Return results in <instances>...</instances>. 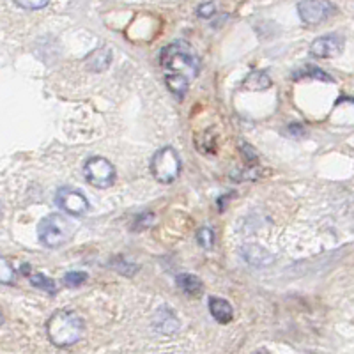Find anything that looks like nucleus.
Segmentation results:
<instances>
[{"instance_id":"12","label":"nucleus","mask_w":354,"mask_h":354,"mask_svg":"<svg viewBox=\"0 0 354 354\" xmlns=\"http://www.w3.org/2000/svg\"><path fill=\"white\" fill-rule=\"evenodd\" d=\"M246 91H266L271 87V78L264 71H252L243 82Z\"/></svg>"},{"instance_id":"4","label":"nucleus","mask_w":354,"mask_h":354,"mask_svg":"<svg viewBox=\"0 0 354 354\" xmlns=\"http://www.w3.org/2000/svg\"><path fill=\"white\" fill-rule=\"evenodd\" d=\"M151 170H153V176L163 185L176 181L179 172H181V160L177 156L176 149L163 147V149L158 151L151 161Z\"/></svg>"},{"instance_id":"13","label":"nucleus","mask_w":354,"mask_h":354,"mask_svg":"<svg viewBox=\"0 0 354 354\" xmlns=\"http://www.w3.org/2000/svg\"><path fill=\"white\" fill-rule=\"evenodd\" d=\"M177 287L183 290V292L189 294V296H195L202 290V282L198 280L195 274H189V273H183L177 277Z\"/></svg>"},{"instance_id":"11","label":"nucleus","mask_w":354,"mask_h":354,"mask_svg":"<svg viewBox=\"0 0 354 354\" xmlns=\"http://www.w3.org/2000/svg\"><path fill=\"white\" fill-rule=\"evenodd\" d=\"M154 328L160 333L170 335L179 328V322H177L176 315L169 308H160L156 312V317H154Z\"/></svg>"},{"instance_id":"3","label":"nucleus","mask_w":354,"mask_h":354,"mask_svg":"<svg viewBox=\"0 0 354 354\" xmlns=\"http://www.w3.org/2000/svg\"><path fill=\"white\" fill-rule=\"evenodd\" d=\"M37 234H39V241L46 248H59L71 239L73 227L68 218L62 214H48L39 221Z\"/></svg>"},{"instance_id":"21","label":"nucleus","mask_w":354,"mask_h":354,"mask_svg":"<svg viewBox=\"0 0 354 354\" xmlns=\"http://www.w3.org/2000/svg\"><path fill=\"white\" fill-rule=\"evenodd\" d=\"M11 274H15V270H12V268L8 264V262L2 261V277H0L2 283H9V282H11Z\"/></svg>"},{"instance_id":"1","label":"nucleus","mask_w":354,"mask_h":354,"mask_svg":"<svg viewBox=\"0 0 354 354\" xmlns=\"http://www.w3.org/2000/svg\"><path fill=\"white\" fill-rule=\"evenodd\" d=\"M161 68L169 88L177 97L186 94L189 82L198 75V57L185 41H176L161 50Z\"/></svg>"},{"instance_id":"18","label":"nucleus","mask_w":354,"mask_h":354,"mask_svg":"<svg viewBox=\"0 0 354 354\" xmlns=\"http://www.w3.org/2000/svg\"><path fill=\"white\" fill-rule=\"evenodd\" d=\"M85 280H87V274L82 271H69L64 277V283L68 287H80L82 283H85Z\"/></svg>"},{"instance_id":"5","label":"nucleus","mask_w":354,"mask_h":354,"mask_svg":"<svg viewBox=\"0 0 354 354\" xmlns=\"http://www.w3.org/2000/svg\"><path fill=\"white\" fill-rule=\"evenodd\" d=\"M84 176L96 188H110L115 181V169L105 158H91L85 161Z\"/></svg>"},{"instance_id":"2","label":"nucleus","mask_w":354,"mask_h":354,"mask_svg":"<svg viewBox=\"0 0 354 354\" xmlns=\"http://www.w3.org/2000/svg\"><path fill=\"white\" fill-rule=\"evenodd\" d=\"M85 324L80 315L71 310H57L46 322L50 342L57 347H69L84 337Z\"/></svg>"},{"instance_id":"20","label":"nucleus","mask_w":354,"mask_h":354,"mask_svg":"<svg viewBox=\"0 0 354 354\" xmlns=\"http://www.w3.org/2000/svg\"><path fill=\"white\" fill-rule=\"evenodd\" d=\"M216 12V6L213 4V2H204L202 6H198L197 9V15L201 18H211Z\"/></svg>"},{"instance_id":"8","label":"nucleus","mask_w":354,"mask_h":354,"mask_svg":"<svg viewBox=\"0 0 354 354\" xmlns=\"http://www.w3.org/2000/svg\"><path fill=\"white\" fill-rule=\"evenodd\" d=\"M344 50V37L340 34H328L321 36L312 43L310 52L319 59H331V57L340 55Z\"/></svg>"},{"instance_id":"15","label":"nucleus","mask_w":354,"mask_h":354,"mask_svg":"<svg viewBox=\"0 0 354 354\" xmlns=\"http://www.w3.org/2000/svg\"><path fill=\"white\" fill-rule=\"evenodd\" d=\"M296 78H317V80H326V82H331V77L328 75L326 71H322L321 68H317V66H306V68L299 69V71H296V75H294Z\"/></svg>"},{"instance_id":"10","label":"nucleus","mask_w":354,"mask_h":354,"mask_svg":"<svg viewBox=\"0 0 354 354\" xmlns=\"http://www.w3.org/2000/svg\"><path fill=\"white\" fill-rule=\"evenodd\" d=\"M209 312L218 322H221V324H227V322L232 321V315H234L232 305L223 298H211Z\"/></svg>"},{"instance_id":"14","label":"nucleus","mask_w":354,"mask_h":354,"mask_svg":"<svg viewBox=\"0 0 354 354\" xmlns=\"http://www.w3.org/2000/svg\"><path fill=\"white\" fill-rule=\"evenodd\" d=\"M110 59H112V55H110V50H106V48L96 50V52H94L93 55L87 59V66L93 69V71H103V69L109 68Z\"/></svg>"},{"instance_id":"19","label":"nucleus","mask_w":354,"mask_h":354,"mask_svg":"<svg viewBox=\"0 0 354 354\" xmlns=\"http://www.w3.org/2000/svg\"><path fill=\"white\" fill-rule=\"evenodd\" d=\"M50 0H15V4L20 6L21 9H28V11H37L48 6Z\"/></svg>"},{"instance_id":"22","label":"nucleus","mask_w":354,"mask_h":354,"mask_svg":"<svg viewBox=\"0 0 354 354\" xmlns=\"http://www.w3.org/2000/svg\"><path fill=\"white\" fill-rule=\"evenodd\" d=\"M252 354H270V353H268V351H266V349H257V351H254V353H252Z\"/></svg>"},{"instance_id":"9","label":"nucleus","mask_w":354,"mask_h":354,"mask_svg":"<svg viewBox=\"0 0 354 354\" xmlns=\"http://www.w3.org/2000/svg\"><path fill=\"white\" fill-rule=\"evenodd\" d=\"M241 254L243 257H245V261L252 266H266L273 261V255H271L270 252H266V250L259 245H246L245 248L241 250Z\"/></svg>"},{"instance_id":"6","label":"nucleus","mask_w":354,"mask_h":354,"mask_svg":"<svg viewBox=\"0 0 354 354\" xmlns=\"http://www.w3.org/2000/svg\"><path fill=\"white\" fill-rule=\"evenodd\" d=\"M337 11L330 0H301L298 4L299 18L306 25H319Z\"/></svg>"},{"instance_id":"16","label":"nucleus","mask_w":354,"mask_h":354,"mask_svg":"<svg viewBox=\"0 0 354 354\" xmlns=\"http://www.w3.org/2000/svg\"><path fill=\"white\" fill-rule=\"evenodd\" d=\"M30 283H32L34 287H37V289L46 290L48 294H55V290H57L55 282H53L52 278H48L46 274H43V273L30 274Z\"/></svg>"},{"instance_id":"17","label":"nucleus","mask_w":354,"mask_h":354,"mask_svg":"<svg viewBox=\"0 0 354 354\" xmlns=\"http://www.w3.org/2000/svg\"><path fill=\"white\" fill-rule=\"evenodd\" d=\"M197 241L202 248L211 250L214 246V232L211 229H207V227H202L197 232Z\"/></svg>"},{"instance_id":"7","label":"nucleus","mask_w":354,"mask_h":354,"mask_svg":"<svg viewBox=\"0 0 354 354\" xmlns=\"http://www.w3.org/2000/svg\"><path fill=\"white\" fill-rule=\"evenodd\" d=\"M57 205L71 216H82L88 211V202L84 194L75 188H61L55 195Z\"/></svg>"}]
</instances>
